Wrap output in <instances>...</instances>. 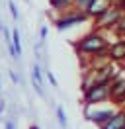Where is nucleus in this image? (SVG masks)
I'll return each mask as SVG.
<instances>
[{
	"instance_id": "1",
	"label": "nucleus",
	"mask_w": 125,
	"mask_h": 129,
	"mask_svg": "<svg viewBox=\"0 0 125 129\" xmlns=\"http://www.w3.org/2000/svg\"><path fill=\"white\" fill-rule=\"evenodd\" d=\"M76 53L80 55H94V57H102V55H109V41L106 39V35L102 33V29H94L88 35H84L78 41L76 45Z\"/></svg>"
},
{
	"instance_id": "2",
	"label": "nucleus",
	"mask_w": 125,
	"mask_h": 129,
	"mask_svg": "<svg viewBox=\"0 0 125 129\" xmlns=\"http://www.w3.org/2000/svg\"><path fill=\"white\" fill-rule=\"evenodd\" d=\"M111 98V82L104 80V82H96L94 86H90L88 90H84V106H94L100 104V102H106Z\"/></svg>"
},
{
	"instance_id": "3",
	"label": "nucleus",
	"mask_w": 125,
	"mask_h": 129,
	"mask_svg": "<svg viewBox=\"0 0 125 129\" xmlns=\"http://www.w3.org/2000/svg\"><path fill=\"white\" fill-rule=\"evenodd\" d=\"M123 16V10L119 8L117 4H111L104 14H102L98 20H94L96 22V29H108V27H115L119 24V20Z\"/></svg>"
},
{
	"instance_id": "4",
	"label": "nucleus",
	"mask_w": 125,
	"mask_h": 129,
	"mask_svg": "<svg viewBox=\"0 0 125 129\" xmlns=\"http://www.w3.org/2000/svg\"><path fill=\"white\" fill-rule=\"evenodd\" d=\"M115 112L117 110H113V108H104V110H98V108H96V110H92V106H86L84 108V117L100 127V125H104Z\"/></svg>"
},
{
	"instance_id": "5",
	"label": "nucleus",
	"mask_w": 125,
	"mask_h": 129,
	"mask_svg": "<svg viewBox=\"0 0 125 129\" xmlns=\"http://www.w3.org/2000/svg\"><path fill=\"white\" fill-rule=\"evenodd\" d=\"M86 20H90V16L86 14V12H82V10H76V12H67L62 18H59L57 22H55V25H57V29H67V27H72V25L80 24V22H86Z\"/></svg>"
},
{
	"instance_id": "6",
	"label": "nucleus",
	"mask_w": 125,
	"mask_h": 129,
	"mask_svg": "<svg viewBox=\"0 0 125 129\" xmlns=\"http://www.w3.org/2000/svg\"><path fill=\"white\" fill-rule=\"evenodd\" d=\"M111 4H109V0H92L90 2V6L86 8V14L92 18V20H98V18L109 8Z\"/></svg>"
},
{
	"instance_id": "7",
	"label": "nucleus",
	"mask_w": 125,
	"mask_h": 129,
	"mask_svg": "<svg viewBox=\"0 0 125 129\" xmlns=\"http://www.w3.org/2000/svg\"><path fill=\"white\" fill-rule=\"evenodd\" d=\"M123 127H125V110H117L104 125H100V129H123Z\"/></svg>"
},
{
	"instance_id": "8",
	"label": "nucleus",
	"mask_w": 125,
	"mask_h": 129,
	"mask_svg": "<svg viewBox=\"0 0 125 129\" xmlns=\"http://www.w3.org/2000/svg\"><path fill=\"white\" fill-rule=\"evenodd\" d=\"M109 59L117 61V63H123L125 61V37L115 41L113 45H109Z\"/></svg>"
},
{
	"instance_id": "9",
	"label": "nucleus",
	"mask_w": 125,
	"mask_h": 129,
	"mask_svg": "<svg viewBox=\"0 0 125 129\" xmlns=\"http://www.w3.org/2000/svg\"><path fill=\"white\" fill-rule=\"evenodd\" d=\"M111 98L115 102L125 100V78H117V80L111 82Z\"/></svg>"
},
{
	"instance_id": "10",
	"label": "nucleus",
	"mask_w": 125,
	"mask_h": 129,
	"mask_svg": "<svg viewBox=\"0 0 125 129\" xmlns=\"http://www.w3.org/2000/svg\"><path fill=\"white\" fill-rule=\"evenodd\" d=\"M49 2L55 10H69L70 6H74V0H49Z\"/></svg>"
},
{
	"instance_id": "11",
	"label": "nucleus",
	"mask_w": 125,
	"mask_h": 129,
	"mask_svg": "<svg viewBox=\"0 0 125 129\" xmlns=\"http://www.w3.org/2000/svg\"><path fill=\"white\" fill-rule=\"evenodd\" d=\"M12 45H14V49H16V55L20 57L22 55V43H20V33H18V29L12 31Z\"/></svg>"
},
{
	"instance_id": "12",
	"label": "nucleus",
	"mask_w": 125,
	"mask_h": 129,
	"mask_svg": "<svg viewBox=\"0 0 125 129\" xmlns=\"http://www.w3.org/2000/svg\"><path fill=\"white\" fill-rule=\"evenodd\" d=\"M57 119H59V125H61V127H67V115H65V110H62L61 106L57 108Z\"/></svg>"
},
{
	"instance_id": "13",
	"label": "nucleus",
	"mask_w": 125,
	"mask_h": 129,
	"mask_svg": "<svg viewBox=\"0 0 125 129\" xmlns=\"http://www.w3.org/2000/svg\"><path fill=\"white\" fill-rule=\"evenodd\" d=\"M90 2H92V0H74V8H76V10H82V12H86V8L90 6Z\"/></svg>"
},
{
	"instance_id": "14",
	"label": "nucleus",
	"mask_w": 125,
	"mask_h": 129,
	"mask_svg": "<svg viewBox=\"0 0 125 129\" xmlns=\"http://www.w3.org/2000/svg\"><path fill=\"white\" fill-rule=\"evenodd\" d=\"M113 29H115V31L119 33L121 37H125V14L121 16V20H119V24H117L115 27H113Z\"/></svg>"
},
{
	"instance_id": "15",
	"label": "nucleus",
	"mask_w": 125,
	"mask_h": 129,
	"mask_svg": "<svg viewBox=\"0 0 125 129\" xmlns=\"http://www.w3.org/2000/svg\"><path fill=\"white\" fill-rule=\"evenodd\" d=\"M10 10H12V18H18V10H16L14 2H10Z\"/></svg>"
},
{
	"instance_id": "16",
	"label": "nucleus",
	"mask_w": 125,
	"mask_h": 129,
	"mask_svg": "<svg viewBox=\"0 0 125 129\" xmlns=\"http://www.w3.org/2000/svg\"><path fill=\"white\" fill-rule=\"evenodd\" d=\"M47 78H49V82H51L53 86H57V78H55V76H53L51 73H47Z\"/></svg>"
},
{
	"instance_id": "17",
	"label": "nucleus",
	"mask_w": 125,
	"mask_h": 129,
	"mask_svg": "<svg viewBox=\"0 0 125 129\" xmlns=\"http://www.w3.org/2000/svg\"><path fill=\"white\" fill-rule=\"evenodd\" d=\"M39 35H41V41H45V37H47V27H41Z\"/></svg>"
},
{
	"instance_id": "18",
	"label": "nucleus",
	"mask_w": 125,
	"mask_h": 129,
	"mask_svg": "<svg viewBox=\"0 0 125 129\" xmlns=\"http://www.w3.org/2000/svg\"><path fill=\"white\" fill-rule=\"evenodd\" d=\"M10 78H12V82H18V76H16V73H12V71H10Z\"/></svg>"
},
{
	"instance_id": "19",
	"label": "nucleus",
	"mask_w": 125,
	"mask_h": 129,
	"mask_svg": "<svg viewBox=\"0 0 125 129\" xmlns=\"http://www.w3.org/2000/svg\"><path fill=\"white\" fill-rule=\"evenodd\" d=\"M6 129H14V121H6Z\"/></svg>"
},
{
	"instance_id": "20",
	"label": "nucleus",
	"mask_w": 125,
	"mask_h": 129,
	"mask_svg": "<svg viewBox=\"0 0 125 129\" xmlns=\"http://www.w3.org/2000/svg\"><path fill=\"white\" fill-rule=\"evenodd\" d=\"M117 6H119V8L123 10V14H125V0H121V2H119V4H117Z\"/></svg>"
},
{
	"instance_id": "21",
	"label": "nucleus",
	"mask_w": 125,
	"mask_h": 129,
	"mask_svg": "<svg viewBox=\"0 0 125 129\" xmlns=\"http://www.w3.org/2000/svg\"><path fill=\"white\" fill-rule=\"evenodd\" d=\"M4 110H6V106H4V102L0 100V115H2V112H4Z\"/></svg>"
},
{
	"instance_id": "22",
	"label": "nucleus",
	"mask_w": 125,
	"mask_h": 129,
	"mask_svg": "<svg viewBox=\"0 0 125 129\" xmlns=\"http://www.w3.org/2000/svg\"><path fill=\"white\" fill-rule=\"evenodd\" d=\"M121 0H109V4H119Z\"/></svg>"
},
{
	"instance_id": "23",
	"label": "nucleus",
	"mask_w": 125,
	"mask_h": 129,
	"mask_svg": "<svg viewBox=\"0 0 125 129\" xmlns=\"http://www.w3.org/2000/svg\"><path fill=\"white\" fill-rule=\"evenodd\" d=\"M31 129H39V127H37V125H31Z\"/></svg>"
},
{
	"instance_id": "24",
	"label": "nucleus",
	"mask_w": 125,
	"mask_h": 129,
	"mask_svg": "<svg viewBox=\"0 0 125 129\" xmlns=\"http://www.w3.org/2000/svg\"><path fill=\"white\" fill-rule=\"evenodd\" d=\"M2 29H4V25H2V24H0V31H2Z\"/></svg>"
},
{
	"instance_id": "25",
	"label": "nucleus",
	"mask_w": 125,
	"mask_h": 129,
	"mask_svg": "<svg viewBox=\"0 0 125 129\" xmlns=\"http://www.w3.org/2000/svg\"><path fill=\"white\" fill-rule=\"evenodd\" d=\"M0 86H2V84H0Z\"/></svg>"
},
{
	"instance_id": "26",
	"label": "nucleus",
	"mask_w": 125,
	"mask_h": 129,
	"mask_svg": "<svg viewBox=\"0 0 125 129\" xmlns=\"http://www.w3.org/2000/svg\"><path fill=\"white\" fill-rule=\"evenodd\" d=\"M123 129H125V127H123Z\"/></svg>"
}]
</instances>
